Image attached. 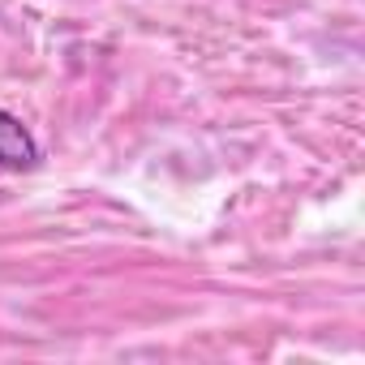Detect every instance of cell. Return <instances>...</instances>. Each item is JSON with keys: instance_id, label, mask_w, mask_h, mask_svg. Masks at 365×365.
Returning a JSON list of instances; mask_svg holds the SVG:
<instances>
[{"instance_id": "obj_1", "label": "cell", "mask_w": 365, "mask_h": 365, "mask_svg": "<svg viewBox=\"0 0 365 365\" xmlns=\"http://www.w3.org/2000/svg\"><path fill=\"white\" fill-rule=\"evenodd\" d=\"M39 163V146L31 138V129L9 116V112H0V172H26Z\"/></svg>"}]
</instances>
